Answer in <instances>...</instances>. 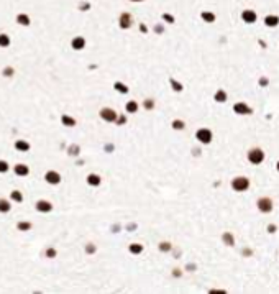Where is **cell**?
<instances>
[{
	"instance_id": "cell-12",
	"label": "cell",
	"mask_w": 279,
	"mask_h": 294,
	"mask_svg": "<svg viewBox=\"0 0 279 294\" xmlns=\"http://www.w3.org/2000/svg\"><path fill=\"white\" fill-rule=\"evenodd\" d=\"M102 117L105 120H113V112L112 110H102Z\"/></svg>"
},
{
	"instance_id": "cell-11",
	"label": "cell",
	"mask_w": 279,
	"mask_h": 294,
	"mask_svg": "<svg viewBox=\"0 0 279 294\" xmlns=\"http://www.w3.org/2000/svg\"><path fill=\"white\" fill-rule=\"evenodd\" d=\"M72 46H74L76 49H81V48L84 46V40H82V38H77V40H74V41H72Z\"/></svg>"
},
{
	"instance_id": "cell-14",
	"label": "cell",
	"mask_w": 279,
	"mask_h": 294,
	"mask_svg": "<svg viewBox=\"0 0 279 294\" xmlns=\"http://www.w3.org/2000/svg\"><path fill=\"white\" fill-rule=\"evenodd\" d=\"M62 123H64V125H74L76 122H74L72 118H69L67 115H62Z\"/></svg>"
},
{
	"instance_id": "cell-1",
	"label": "cell",
	"mask_w": 279,
	"mask_h": 294,
	"mask_svg": "<svg viewBox=\"0 0 279 294\" xmlns=\"http://www.w3.org/2000/svg\"><path fill=\"white\" fill-rule=\"evenodd\" d=\"M45 179L49 182V184H58L61 181V176L56 173V171H48V173L45 174Z\"/></svg>"
},
{
	"instance_id": "cell-10",
	"label": "cell",
	"mask_w": 279,
	"mask_h": 294,
	"mask_svg": "<svg viewBox=\"0 0 279 294\" xmlns=\"http://www.w3.org/2000/svg\"><path fill=\"white\" fill-rule=\"evenodd\" d=\"M13 73H15V71H13V68H10V66L3 68V71H2V74H3L5 77H12V76H13Z\"/></svg>"
},
{
	"instance_id": "cell-5",
	"label": "cell",
	"mask_w": 279,
	"mask_h": 294,
	"mask_svg": "<svg viewBox=\"0 0 279 294\" xmlns=\"http://www.w3.org/2000/svg\"><path fill=\"white\" fill-rule=\"evenodd\" d=\"M10 210V202L7 199H0V212L5 214V212H8Z\"/></svg>"
},
{
	"instance_id": "cell-2",
	"label": "cell",
	"mask_w": 279,
	"mask_h": 294,
	"mask_svg": "<svg viewBox=\"0 0 279 294\" xmlns=\"http://www.w3.org/2000/svg\"><path fill=\"white\" fill-rule=\"evenodd\" d=\"M13 171H15L17 176H28V173H30V169H28L26 164H21V163H18L17 166L13 168Z\"/></svg>"
},
{
	"instance_id": "cell-13",
	"label": "cell",
	"mask_w": 279,
	"mask_h": 294,
	"mask_svg": "<svg viewBox=\"0 0 279 294\" xmlns=\"http://www.w3.org/2000/svg\"><path fill=\"white\" fill-rule=\"evenodd\" d=\"M8 163L7 161H3V160H0V173H7V171H8Z\"/></svg>"
},
{
	"instance_id": "cell-7",
	"label": "cell",
	"mask_w": 279,
	"mask_h": 294,
	"mask_svg": "<svg viewBox=\"0 0 279 294\" xmlns=\"http://www.w3.org/2000/svg\"><path fill=\"white\" fill-rule=\"evenodd\" d=\"M10 197H12V200H15V202H21V200H23V194H21L20 191H12Z\"/></svg>"
},
{
	"instance_id": "cell-6",
	"label": "cell",
	"mask_w": 279,
	"mask_h": 294,
	"mask_svg": "<svg viewBox=\"0 0 279 294\" xmlns=\"http://www.w3.org/2000/svg\"><path fill=\"white\" fill-rule=\"evenodd\" d=\"M17 228H18V230H21V232H28L31 228V224H30V222H18Z\"/></svg>"
},
{
	"instance_id": "cell-3",
	"label": "cell",
	"mask_w": 279,
	"mask_h": 294,
	"mask_svg": "<svg viewBox=\"0 0 279 294\" xmlns=\"http://www.w3.org/2000/svg\"><path fill=\"white\" fill-rule=\"evenodd\" d=\"M36 209L40 212H49V210L53 209V205H51V202H48V200H38V202H36Z\"/></svg>"
},
{
	"instance_id": "cell-4",
	"label": "cell",
	"mask_w": 279,
	"mask_h": 294,
	"mask_svg": "<svg viewBox=\"0 0 279 294\" xmlns=\"http://www.w3.org/2000/svg\"><path fill=\"white\" fill-rule=\"evenodd\" d=\"M15 148L18 150V151H28V150H30V143L25 141V140H17L15 141Z\"/></svg>"
},
{
	"instance_id": "cell-15",
	"label": "cell",
	"mask_w": 279,
	"mask_h": 294,
	"mask_svg": "<svg viewBox=\"0 0 279 294\" xmlns=\"http://www.w3.org/2000/svg\"><path fill=\"white\" fill-rule=\"evenodd\" d=\"M46 256H48V258H54V256H56V252H54L53 248H48V250H46Z\"/></svg>"
},
{
	"instance_id": "cell-9",
	"label": "cell",
	"mask_w": 279,
	"mask_h": 294,
	"mask_svg": "<svg viewBox=\"0 0 279 294\" xmlns=\"http://www.w3.org/2000/svg\"><path fill=\"white\" fill-rule=\"evenodd\" d=\"M17 21H18L20 25H25V26L30 25V18H28L26 15H18V17H17Z\"/></svg>"
},
{
	"instance_id": "cell-8",
	"label": "cell",
	"mask_w": 279,
	"mask_h": 294,
	"mask_svg": "<svg viewBox=\"0 0 279 294\" xmlns=\"http://www.w3.org/2000/svg\"><path fill=\"white\" fill-rule=\"evenodd\" d=\"M10 45V38L7 36V35H0V46L2 48H7Z\"/></svg>"
},
{
	"instance_id": "cell-16",
	"label": "cell",
	"mask_w": 279,
	"mask_h": 294,
	"mask_svg": "<svg viewBox=\"0 0 279 294\" xmlns=\"http://www.w3.org/2000/svg\"><path fill=\"white\" fill-rule=\"evenodd\" d=\"M89 182L90 184H99V177L97 176H89Z\"/></svg>"
}]
</instances>
